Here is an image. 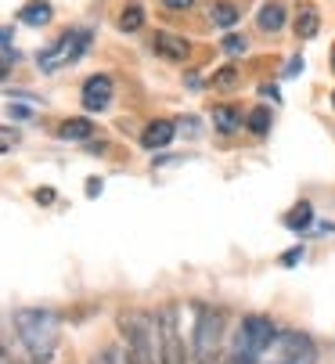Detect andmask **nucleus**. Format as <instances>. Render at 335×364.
Listing matches in <instances>:
<instances>
[{
	"label": "nucleus",
	"mask_w": 335,
	"mask_h": 364,
	"mask_svg": "<svg viewBox=\"0 0 335 364\" xmlns=\"http://www.w3.org/2000/svg\"><path fill=\"white\" fill-rule=\"evenodd\" d=\"M220 346H223V310L198 303L195 306V360L198 364H223Z\"/></svg>",
	"instance_id": "3"
},
{
	"label": "nucleus",
	"mask_w": 335,
	"mask_h": 364,
	"mask_svg": "<svg viewBox=\"0 0 335 364\" xmlns=\"http://www.w3.org/2000/svg\"><path fill=\"white\" fill-rule=\"evenodd\" d=\"M0 364H18L15 357H8V353H0Z\"/></svg>",
	"instance_id": "26"
},
{
	"label": "nucleus",
	"mask_w": 335,
	"mask_h": 364,
	"mask_svg": "<svg viewBox=\"0 0 335 364\" xmlns=\"http://www.w3.org/2000/svg\"><path fill=\"white\" fill-rule=\"evenodd\" d=\"M310 224H314V205H310V202H296V205H292V213L285 217V228L296 231V235H303Z\"/></svg>",
	"instance_id": "14"
},
{
	"label": "nucleus",
	"mask_w": 335,
	"mask_h": 364,
	"mask_svg": "<svg viewBox=\"0 0 335 364\" xmlns=\"http://www.w3.org/2000/svg\"><path fill=\"white\" fill-rule=\"evenodd\" d=\"M116 26H119V33H137V29H144V8H141V4H127V8L119 11Z\"/></svg>",
	"instance_id": "16"
},
{
	"label": "nucleus",
	"mask_w": 335,
	"mask_h": 364,
	"mask_svg": "<svg viewBox=\"0 0 335 364\" xmlns=\"http://www.w3.org/2000/svg\"><path fill=\"white\" fill-rule=\"evenodd\" d=\"M260 364H317V346L303 332H292V328L282 332L277 328V336L267 346V353L260 357Z\"/></svg>",
	"instance_id": "5"
},
{
	"label": "nucleus",
	"mask_w": 335,
	"mask_h": 364,
	"mask_svg": "<svg viewBox=\"0 0 335 364\" xmlns=\"http://www.w3.org/2000/svg\"><path fill=\"white\" fill-rule=\"evenodd\" d=\"M15 332L26 353L33 357V364H50L54 346H58V336H62V318L47 306H22L15 314Z\"/></svg>",
	"instance_id": "1"
},
{
	"label": "nucleus",
	"mask_w": 335,
	"mask_h": 364,
	"mask_svg": "<svg viewBox=\"0 0 335 364\" xmlns=\"http://www.w3.org/2000/svg\"><path fill=\"white\" fill-rule=\"evenodd\" d=\"M11 55H0V80H8V73H11Z\"/></svg>",
	"instance_id": "23"
},
{
	"label": "nucleus",
	"mask_w": 335,
	"mask_h": 364,
	"mask_svg": "<svg viewBox=\"0 0 335 364\" xmlns=\"http://www.w3.org/2000/svg\"><path fill=\"white\" fill-rule=\"evenodd\" d=\"M0 43H8V29H0Z\"/></svg>",
	"instance_id": "27"
},
{
	"label": "nucleus",
	"mask_w": 335,
	"mask_h": 364,
	"mask_svg": "<svg viewBox=\"0 0 335 364\" xmlns=\"http://www.w3.org/2000/svg\"><path fill=\"white\" fill-rule=\"evenodd\" d=\"M162 8H170V11H191L195 0H162Z\"/></svg>",
	"instance_id": "22"
},
{
	"label": "nucleus",
	"mask_w": 335,
	"mask_h": 364,
	"mask_svg": "<svg viewBox=\"0 0 335 364\" xmlns=\"http://www.w3.org/2000/svg\"><path fill=\"white\" fill-rule=\"evenodd\" d=\"M317 29H321V11H317L314 4H303V8L296 11V36H299V40H314Z\"/></svg>",
	"instance_id": "12"
},
{
	"label": "nucleus",
	"mask_w": 335,
	"mask_h": 364,
	"mask_svg": "<svg viewBox=\"0 0 335 364\" xmlns=\"http://www.w3.org/2000/svg\"><path fill=\"white\" fill-rule=\"evenodd\" d=\"M270 109H263V105H256V109H249V116H245V130H252L256 137H263L267 130H270Z\"/></svg>",
	"instance_id": "19"
},
{
	"label": "nucleus",
	"mask_w": 335,
	"mask_h": 364,
	"mask_svg": "<svg viewBox=\"0 0 335 364\" xmlns=\"http://www.w3.org/2000/svg\"><path fill=\"white\" fill-rule=\"evenodd\" d=\"M209 18H213V26H220V29H231V26L242 18V11H238V4H216Z\"/></svg>",
	"instance_id": "20"
},
{
	"label": "nucleus",
	"mask_w": 335,
	"mask_h": 364,
	"mask_svg": "<svg viewBox=\"0 0 335 364\" xmlns=\"http://www.w3.org/2000/svg\"><path fill=\"white\" fill-rule=\"evenodd\" d=\"M285 22H289V8L282 4V0H270V4H263V8L256 11V26H260V33H282Z\"/></svg>",
	"instance_id": "9"
},
{
	"label": "nucleus",
	"mask_w": 335,
	"mask_h": 364,
	"mask_svg": "<svg viewBox=\"0 0 335 364\" xmlns=\"http://www.w3.org/2000/svg\"><path fill=\"white\" fill-rule=\"evenodd\" d=\"M90 364H137V360H134V353H130L127 343H123V346H105V350H97V353L90 357Z\"/></svg>",
	"instance_id": "15"
},
{
	"label": "nucleus",
	"mask_w": 335,
	"mask_h": 364,
	"mask_svg": "<svg viewBox=\"0 0 335 364\" xmlns=\"http://www.w3.org/2000/svg\"><path fill=\"white\" fill-rule=\"evenodd\" d=\"M213 127H216V134H235L238 127H245V116L235 109V105H216L213 109Z\"/></svg>",
	"instance_id": "11"
},
{
	"label": "nucleus",
	"mask_w": 335,
	"mask_h": 364,
	"mask_svg": "<svg viewBox=\"0 0 335 364\" xmlns=\"http://www.w3.org/2000/svg\"><path fill=\"white\" fill-rule=\"evenodd\" d=\"M87 195H90V198H94V195H101V181H97V177H94V181H87Z\"/></svg>",
	"instance_id": "25"
},
{
	"label": "nucleus",
	"mask_w": 335,
	"mask_h": 364,
	"mask_svg": "<svg viewBox=\"0 0 335 364\" xmlns=\"http://www.w3.org/2000/svg\"><path fill=\"white\" fill-rule=\"evenodd\" d=\"M119 332L137 364H159V318L148 310H123Z\"/></svg>",
	"instance_id": "2"
},
{
	"label": "nucleus",
	"mask_w": 335,
	"mask_h": 364,
	"mask_svg": "<svg viewBox=\"0 0 335 364\" xmlns=\"http://www.w3.org/2000/svg\"><path fill=\"white\" fill-rule=\"evenodd\" d=\"M331 109H335V94H331Z\"/></svg>",
	"instance_id": "29"
},
{
	"label": "nucleus",
	"mask_w": 335,
	"mask_h": 364,
	"mask_svg": "<svg viewBox=\"0 0 335 364\" xmlns=\"http://www.w3.org/2000/svg\"><path fill=\"white\" fill-rule=\"evenodd\" d=\"M299 256H303V249H292V252H285V256H282V264H285V267H292V264H299Z\"/></svg>",
	"instance_id": "24"
},
{
	"label": "nucleus",
	"mask_w": 335,
	"mask_h": 364,
	"mask_svg": "<svg viewBox=\"0 0 335 364\" xmlns=\"http://www.w3.org/2000/svg\"><path fill=\"white\" fill-rule=\"evenodd\" d=\"M90 134H94V123L90 119H65L58 127V137H65V141H87Z\"/></svg>",
	"instance_id": "17"
},
{
	"label": "nucleus",
	"mask_w": 335,
	"mask_h": 364,
	"mask_svg": "<svg viewBox=\"0 0 335 364\" xmlns=\"http://www.w3.org/2000/svg\"><path fill=\"white\" fill-rule=\"evenodd\" d=\"M174 137H177V127H174L170 119H155V123H148V127H144L141 144H144V148H166Z\"/></svg>",
	"instance_id": "10"
},
{
	"label": "nucleus",
	"mask_w": 335,
	"mask_h": 364,
	"mask_svg": "<svg viewBox=\"0 0 335 364\" xmlns=\"http://www.w3.org/2000/svg\"><path fill=\"white\" fill-rule=\"evenodd\" d=\"M328 62H331V73H335V47H331V58Z\"/></svg>",
	"instance_id": "28"
},
{
	"label": "nucleus",
	"mask_w": 335,
	"mask_h": 364,
	"mask_svg": "<svg viewBox=\"0 0 335 364\" xmlns=\"http://www.w3.org/2000/svg\"><path fill=\"white\" fill-rule=\"evenodd\" d=\"M50 18H54V11H50L47 0H29L18 11V22H26V26H47Z\"/></svg>",
	"instance_id": "13"
},
{
	"label": "nucleus",
	"mask_w": 335,
	"mask_h": 364,
	"mask_svg": "<svg viewBox=\"0 0 335 364\" xmlns=\"http://www.w3.org/2000/svg\"><path fill=\"white\" fill-rule=\"evenodd\" d=\"M151 50L162 62H188L191 58V40H184L181 33H170V29H159L151 36Z\"/></svg>",
	"instance_id": "8"
},
{
	"label": "nucleus",
	"mask_w": 335,
	"mask_h": 364,
	"mask_svg": "<svg viewBox=\"0 0 335 364\" xmlns=\"http://www.w3.org/2000/svg\"><path fill=\"white\" fill-rule=\"evenodd\" d=\"M209 83H213V90H235L242 83V73H238V65H220Z\"/></svg>",
	"instance_id": "18"
},
{
	"label": "nucleus",
	"mask_w": 335,
	"mask_h": 364,
	"mask_svg": "<svg viewBox=\"0 0 335 364\" xmlns=\"http://www.w3.org/2000/svg\"><path fill=\"white\" fill-rule=\"evenodd\" d=\"M223 50H231V55H242V50H249V43H245L238 33H228V36H223Z\"/></svg>",
	"instance_id": "21"
},
{
	"label": "nucleus",
	"mask_w": 335,
	"mask_h": 364,
	"mask_svg": "<svg viewBox=\"0 0 335 364\" xmlns=\"http://www.w3.org/2000/svg\"><path fill=\"white\" fill-rule=\"evenodd\" d=\"M112 94H116L112 80H108L105 73H97V76H87V80H83L80 101H83V109H87V112H105V109L112 105Z\"/></svg>",
	"instance_id": "7"
},
{
	"label": "nucleus",
	"mask_w": 335,
	"mask_h": 364,
	"mask_svg": "<svg viewBox=\"0 0 335 364\" xmlns=\"http://www.w3.org/2000/svg\"><path fill=\"white\" fill-rule=\"evenodd\" d=\"M87 47H90V33H87V29H69V33H62L58 40H54L50 47L40 50L36 65H40L43 73H58V69L73 65L76 58H83Z\"/></svg>",
	"instance_id": "6"
},
{
	"label": "nucleus",
	"mask_w": 335,
	"mask_h": 364,
	"mask_svg": "<svg viewBox=\"0 0 335 364\" xmlns=\"http://www.w3.org/2000/svg\"><path fill=\"white\" fill-rule=\"evenodd\" d=\"M159 364H188V343L181 328V306L166 303L159 310Z\"/></svg>",
	"instance_id": "4"
}]
</instances>
